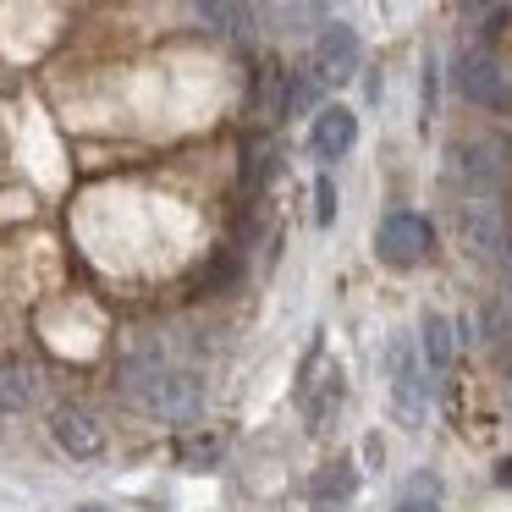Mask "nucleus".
<instances>
[{
  "mask_svg": "<svg viewBox=\"0 0 512 512\" xmlns=\"http://www.w3.org/2000/svg\"><path fill=\"white\" fill-rule=\"evenodd\" d=\"M127 391L133 402H144L160 419H193L204 408V386L193 369H177L166 358H144V364H127Z\"/></svg>",
  "mask_w": 512,
  "mask_h": 512,
  "instance_id": "f257e3e1",
  "label": "nucleus"
},
{
  "mask_svg": "<svg viewBox=\"0 0 512 512\" xmlns=\"http://www.w3.org/2000/svg\"><path fill=\"white\" fill-rule=\"evenodd\" d=\"M457 243L485 270L512 259V226H507V210L496 204V193H468V199H457Z\"/></svg>",
  "mask_w": 512,
  "mask_h": 512,
  "instance_id": "f03ea898",
  "label": "nucleus"
},
{
  "mask_svg": "<svg viewBox=\"0 0 512 512\" xmlns=\"http://www.w3.org/2000/svg\"><path fill=\"white\" fill-rule=\"evenodd\" d=\"M386 375H391V408H397V419L408 424V430H419L424 413H430V364H424L419 342H413L408 331H397L386 342Z\"/></svg>",
  "mask_w": 512,
  "mask_h": 512,
  "instance_id": "7ed1b4c3",
  "label": "nucleus"
},
{
  "mask_svg": "<svg viewBox=\"0 0 512 512\" xmlns=\"http://www.w3.org/2000/svg\"><path fill=\"white\" fill-rule=\"evenodd\" d=\"M446 182H452V193H496L501 182H507V155H501V144H490V138H468V144H452V155H446Z\"/></svg>",
  "mask_w": 512,
  "mask_h": 512,
  "instance_id": "20e7f679",
  "label": "nucleus"
},
{
  "mask_svg": "<svg viewBox=\"0 0 512 512\" xmlns=\"http://www.w3.org/2000/svg\"><path fill=\"white\" fill-rule=\"evenodd\" d=\"M430 243H435L430 221L413 215V210H397V215H386V221L375 226V254H380V265H391V270L419 265V259L430 254Z\"/></svg>",
  "mask_w": 512,
  "mask_h": 512,
  "instance_id": "39448f33",
  "label": "nucleus"
},
{
  "mask_svg": "<svg viewBox=\"0 0 512 512\" xmlns=\"http://www.w3.org/2000/svg\"><path fill=\"white\" fill-rule=\"evenodd\" d=\"M457 89L468 94L474 105H512V78L501 72V61L490 56V50H468L463 61H457Z\"/></svg>",
  "mask_w": 512,
  "mask_h": 512,
  "instance_id": "423d86ee",
  "label": "nucleus"
},
{
  "mask_svg": "<svg viewBox=\"0 0 512 512\" xmlns=\"http://www.w3.org/2000/svg\"><path fill=\"white\" fill-rule=\"evenodd\" d=\"M358 56H364L358 34L347 23H331L320 34V45H314V78H320L325 89H336V83H347L358 72Z\"/></svg>",
  "mask_w": 512,
  "mask_h": 512,
  "instance_id": "0eeeda50",
  "label": "nucleus"
},
{
  "mask_svg": "<svg viewBox=\"0 0 512 512\" xmlns=\"http://www.w3.org/2000/svg\"><path fill=\"white\" fill-rule=\"evenodd\" d=\"M50 435H56V446L72 457H100L105 452V430L89 408H56L50 413Z\"/></svg>",
  "mask_w": 512,
  "mask_h": 512,
  "instance_id": "6e6552de",
  "label": "nucleus"
},
{
  "mask_svg": "<svg viewBox=\"0 0 512 512\" xmlns=\"http://www.w3.org/2000/svg\"><path fill=\"white\" fill-rule=\"evenodd\" d=\"M188 6L204 28H215V34L232 39V45H248V39H254V0H188Z\"/></svg>",
  "mask_w": 512,
  "mask_h": 512,
  "instance_id": "1a4fd4ad",
  "label": "nucleus"
},
{
  "mask_svg": "<svg viewBox=\"0 0 512 512\" xmlns=\"http://www.w3.org/2000/svg\"><path fill=\"white\" fill-rule=\"evenodd\" d=\"M353 144H358V116L347 111V105H325V111L314 116V155L342 160Z\"/></svg>",
  "mask_w": 512,
  "mask_h": 512,
  "instance_id": "9d476101",
  "label": "nucleus"
},
{
  "mask_svg": "<svg viewBox=\"0 0 512 512\" xmlns=\"http://www.w3.org/2000/svg\"><path fill=\"white\" fill-rule=\"evenodd\" d=\"M298 397H303V413H309V430H331L336 408H342V369L325 364V375L320 380H303Z\"/></svg>",
  "mask_w": 512,
  "mask_h": 512,
  "instance_id": "9b49d317",
  "label": "nucleus"
},
{
  "mask_svg": "<svg viewBox=\"0 0 512 512\" xmlns=\"http://www.w3.org/2000/svg\"><path fill=\"white\" fill-rule=\"evenodd\" d=\"M424 364H430V375H441L446 364H452V320H441V314H430L424 320V342H419Z\"/></svg>",
  "mask_w": 512,
  "mask_h": 512,
  "instance_id": "f8f14e48",
  "label": "nucleus"
},
{
  "mask_svg": "<svg viewBox=\"0 0 512 512\" xmlns=\"http://www.w3.org/2000/svg\"><path fill=\"white\" fill-rule=\"evenodd\" d=\"M457 12H463V28H474V34H490V28H496L501 17L512 12V0H457Z\"/></svg>",
  "mask_w": 512,
  "mask_h": 512,
  "instance_id": "ddd939ff",
  "label": "nucleus"
},
{
  "mask_svg": "<svg viewBox=\"0 0 512 512\" xmlns=\"http://www.w3.org/2000/svg\"><path fill=\"white\" fill-rule=\"evenodd\" d=\"M34 402V375L28 369H0V413H17Z\"/></svg>",
  "mask_w": 512,
  "mask_h": 512,
  "instance_id": "4468645a",
  "label": "nucleus"
},
{
  "mask_svg": "<svg viewBox=\"0 0 512 512\" xmlns=\"http://www.w3.org/2000/svg\"><path fill=\"white\" fill-rule=\"evenodd\" d=\"M314 221H320V226L336 221V182H331V177L314 182Z\"/></svg>",
  "mask_w": 512,
  "mask_h": 512,
  "instance_id": "2eb2a0df",
  "label": "nucleus"
},
{
  "mask_svg": "<svg viewBox=\"0 0 512 512\" xmlns=\"http://www.w3.org/2000/svg\"><path fill=\"white\" fill-rule=\"evenodd\" d=\"M320 496H347V490H353V474H347V463H336V474H320Z\"/></svg>",
  "mask_w": 512,
  "mask_h": 512,
  "instance_id": "dca6fc26",
  "label": "nucleus"
},
{
  "mask_svg": "<svg viewBox=\"0 0 512 512\" xmlns=\"http://www.w3.org/2000/svg\"><path fill=\"white\" fill-rule=\"evenodd\" d=\"M419 94H424V122L435 116V61L424 56V83H419Z\"/></svg>",
  "mask_w": 512,
  "mask_h": 512,
  "instance_id": "f3484780",
  "label": "nucleus"
},
{
  "mask_svg": "<svg viewBox=\"0 0 512 512\" xmlns=\"http://www.w3.org/2000/svg\"><path fill=\"white\" fill-rule=\"evenodd\" d=\"M397 512H441V507H435V501H419V496H402Z\"/></svg>",
  "mask_w": 512,
  "mask_h": 512,
  "instance_id": "a211bd4d",
  "label": "nucleus"
},
{
  "mask_svg": "<svg viewBox=\"0 0 512 512\" xmlns=\"http://www.w3.org/2000/svg\"><path fill=\"white\" fill-rule=\"evenodd\" d=\"M83 512H100V507H83Z\"/></svg>",
  "mask_w": 512,
  "mask_h": 512,
  "instance_id": "6ab92c4d",
  "label": "nucleus"
}]
</instances>
